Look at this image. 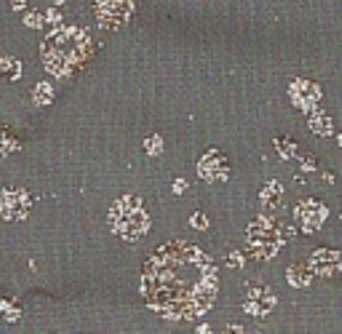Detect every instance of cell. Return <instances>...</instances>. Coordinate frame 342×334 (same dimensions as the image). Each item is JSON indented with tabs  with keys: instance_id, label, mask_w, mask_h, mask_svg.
<instances>
[{
	"instance_id": "1",
	"label": "cell",
	"mask_w": 342,
	"mask_h": 334,
	"mask_svg": "<svg viewBox=\"0 0 342 334\" xmlns=\"http://www.w3.org/2000/svg\"><path fill=\"white\" fill-rule=\"evenodd\" d=\"M142 297L163 318L192 321L214 308L220 294V273L212 257L190 240H171L144 262Z\"/></svg>"
},
{
	"instance_id": "2",
	"label": "cell",
	"mask_w": 342,
	"mask_h": 334,
	"mask_svg": "<svg viewBox=\"0 0 342 334\" xmlns=\"http://www.w3.org/2000/svg\"><path fill=\"white\" fill-rule=\"evenodd\" d=\"M43 59L48 72L56 78H72L91 59V38L78 27L59 30L43 43Z\"/></svg>"
},
{
	"instance_id": "3",
	"label": "cell",
	"mask_w": 342,
	"mask_h": 334,
	"mask_svg": "<svg viewBox=\"0 0 342 334\" xmlns=\"http://www.w3.org/2000/svg\"><path fill=\"white\" fill-rule=\"evenodd\" d=\"M294 236L289 224H281L273 216H256L246 230V244L248 254L260 262H270L278 257V252L286 246V240Z\"/></svg>"
},
{
	"instance_id": "4",
	"label": "cell",
	"mask_w": 342,
	"mask_h": 334,
	"mask_svg": "<svg viewBox=\"0 0 342 334\" xmlns=\"http://www.w3.org/2000/svg\"><path fill=\"white\" fill-rule=\"evenodd\" d=\"M110 224H112V232L120 236L123 240H142L147 232H150V214L144 212V204L142 198L136 196H126V198H118L110 208Z\"/></svg>"
},
{
	"instance_id": "5",
	"label": "cell",
	"mask_w": 342,
	"mask_h": 334,
	"mask_svg": "<svg viewBox=\"0 0 342 334\" xmlns=\"http://www.w3.org/2000/svg\"><path fill=\"white\" fill-rule=\"evenodd\" d=\"M134 16V0H99L96 22L104 30H120Z\"/></svg>"
},
{
	"instance_id": "6",
	"label": "cell",
	"mask_w": 342,
	"mask_h": 334,
	"mask_svg": "<svg viewBox=\"0 0 342 334\" xmlns=\"http://www.w3.org/2000/svg\"><path fill=\"white\" fill-rule=\"evenodd\" d=\"M329 220V206L321 204V200H316V198H305V200H300L297 206H294V222L300 224V230L302 232H316V230H321V224Z\"/></svg>"
},
{
	"instance_id": "7",
	"label": "cell",
	"mask_w": 342,
	"mask_h": 334,
	"mask_svg": "<svg viewBox=\"0 0 342 334\" xmlns=\"http://www.w3.org/2000/svg\"><path fill=\"white\" fill-rule=\"evenodd\" d=\"M289 96H292V104L297 107V110H316L318 104H321L324 99V91L321 86H316L313 80H308V78H300V80H294L289 86Z\"/></svg>"
},
{
	"instance_id": "8",
	"label": "cell",
	"mask_w": 342,
	"mask_h": 334,
	"mask_svg": "<svg viewBox=\"0 0 342 334\" xmlns=\"http://www.w3.org/2000/svg\"><path fill=\"white\" fill-rule=\"evenodd\" d=\"M198 174L204 182H212V184H220L230 176V166H228V158L224 152L220 150H208L204 158L198 160Z\"/></svg>"
},
{
	"instance_id": "9",
	"label": "cell",
	"mask_w": 342,
	"mask_h": 334,
	"mask_svg": "<svg viewBox=\"0 0 342 334\" xmlns=\"http://www.w3.org/2000/svg\"><path fill=\"white\" fill-rule=\"evenodd\" d=\"M276 302H278V297L268 289V286H252L248 294H246V300H244V310L254 318H265V316L273 313Z\"/></svg>"
},
{
	"instance_id": "10",
	"label": "cell",
	"mask_w": 342,
	"mask_h": 334,
	"mask_svg": "<svg viewBox=\"0 0 342 334\" xmlns=\"http://www.w3.org/2000/svg\"><path fill=\"white\" fill-rule=\"evenodd\" d=\"M308 265L316 276L334 278V276L342 273V254L337 252V248H318V252H313V257H310Z\"/></svg>"
},
{
	"instance_id": "11",
	"label": "cell",
	"mask_w": 342,
	"mask_h": 334,
	"mask_svg": "<svg viewBox=\"0 0 342 334\" xmlns=\"http://www.w3.org/2000/svg\"><path fill=\"white\" fill-rule=\"evenodd\" d=\"M30 212V196L22 188H11L0 196V214L6 220H24Z\"/></svg>"
},
{
	"instance_id": "12",
	"label": "cell",
	"mask_w": 342,
	"mask_h": 334,
	"mask_svg": "<svg viewBox=\"0 0 342 334\" xmlns=\"http://www.w3.org/2000/svg\"><path fill=\"white\" fill-rule=\"evenodd\" d=\"M260 204L265 206L268 214L281 212V204H284V188H281V182L270 180L265 188H262V192H260Z\"/></svg>"
},
{
	"instance_id": "13",
	"label": "cell",
	"mask_w": 342,
	"mask_h": 334,
	"mask_svg": "<svg viewBox=\"0 0 342 334\" xmlns=\"http://www.w3.org/2000/svg\"><path fill=\"white\" fill-rule=\"evenodd\" d=\"M286 278H289V284L294 286V289H310L316 273L310 270V265H292L289 270H286Z\"/></svg>"
},
{
	"instance_id": "14",
	"label": "cell",
	"mask_w": 342,
	"mask_h": 334,
	"mask_svg": "<svg viewBox=\"0 0 342 334\" xmlns=\"http://www.w3.org/2000/svg\"><path fill=\"white\" fill-rule=\"evenodd\" d=\"M308 126H310V131H313L316 136H329L332 131H334V123H332V118L326 115L324 110H310V118H308Z\"/></svg>"
},
{
	"instance_id": "15",
	"label": "cell",
	"mask_w": 342,
	"mask_h": 334,
	"mask_svg": "<svg viewBox=\"0 0 342 334\" xmlns=\"http://www.w3.org/2000/svg\"><path fill=\"white\" fill-rule=\"evenodd\" d=\"M276 150L284 160H292V158H300V147L292 142L289 136H276Z\"/></svg>"
},
{
	"instance_id": "16",
	"label": "cell",
	"mask_w": 342,
	"mask_h": 334,
	"mask_svg": "<svg viewBox=\"0 0 342 334\" xmlns=\"http://www.w3.org/2000/svg\"><path fill=\"white\" fill-rule=\"evenodd\" d=\"M144 150H147V155H152V158H158V155L163 152V139L155 134V136H147L144 139Z\"/></svg>"
},
{
	"instance_id": "17",
	"label": "cell",
	"mask_w": 342,
	"mask_h": 334,
	"mask_svg": "<svg viewBox=\"0 0 342 334\" xmlns=\"http://www.w3.org/2000/svg\"><path fill=\"white\" fill-rule=\"evenodd\" d=\"M190 224H192V228H196V230H200V232H204V230L208 228V216L198 212V214H192V216H190Z\"/></svg>"
},
{
	"instance_id": "18",
	"label": "cell",
	"mask_w": 342,
	"mask_h": 334,
	"mask_svg": "<svg viewBox=\"0 0 342 334\" xmlns=\"http://www.w3.org/2000/svg\"><path fill=\"white\" fill-rule=\"evenodd\" d=\"M38 96H40V99H38L40 104H48L51 102V88L48 86H38Z\"/></svg>"
},
{
	"instance_id": "19",
	"label": "cell",
	"mask_w": 342,
	"mask_h": 334,
	"mask_svg": "<svg viewBox=\"0 0 342 334\" xmlns=\"http://www.w3.org/2000/svg\"><path fill=\"white\" fill-rule=\"evenodd\" d=\"M228 265H232V268H244V257H240V254H230V257H228Z\"/></svg>"
},
{
	"instance_id": "20",
	"label": "cell",
	"mask_w": 342,
	"mask_h": 334,
	"mask_svg": "<svg viewBox=\"0 0 342 334\" xmlns=\"http://www.w3.org/2000/svg\"><path fill=\"white\" fill-rule=\"evenodd\" d=\"M184 190H188V182H184V180H176V182H174V196H182Z\"/></svg>"
},
{
	"instance_id": "21",
	"label": "cell",
	"mask_w": 342,
	"mask_h": 334,
	"mask_svg": "<svg viewBox=\"0 0 342 334\" xmlns=\"http://www.w3.org/2000/svg\"><path fill=\"white\" fill-rule=\"evenodd\" d=\"M302 172H316V160L313 158H305V160H302Z\"/></svg>"
},
{
	"instance_id": "22",
	"label": "cell",
	"mask_w": 342,
	"mask_h": 334,
	"mask_svg": "<svg viewBox=\"0 0 342 334\" xmlns=\"http://www.w3.org/2000/svg\"><path fill=\"white\" fill-rule=\"evenodd\" d=\"M337 144H340V150H342V134H340V142H337Z\"/></svg>"
},
{
	"instance_id": "23",
	"label": "cell",
	"mask_w": 342,
	"mask_h": 334,
	"mask_svg": "<svg viewBox=\"0 0 342 334\" xmlns=\"http://www.w3.org/2000/svg\"><path fill=\"white\" fill-rule=\"evenodd\" d=\"M340 216H342V214H340Z\"/></svg>"
}]
</instances>
